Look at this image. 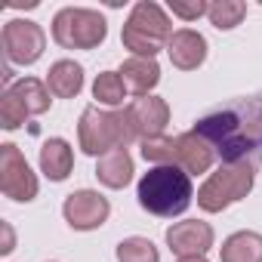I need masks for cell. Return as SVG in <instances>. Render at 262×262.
Here are the masks:
<instances>
[{
	"label": "cell",
	"mask_w": 262,
	"mask_h": 262,
	"mask_svg": "<svg viewBox=\"0 0 262 262\" xmlns=\"http://www.w3.org/2000/svg\"><path fill=\"white\" fill-rule=\"evenodd\" d=\"M136 198H139V207L151 216H161V219H173V216H182L191 201H194V188H191V176L170 164V167H151L142 179H139V188H136Z\"/></svg>",
	"instance_id": "6da1fadb"
},
{
	"label": "cell",
	"mask_w": 262,
	"mask_h": 262,
	"mask_svg": "<svg viewBox=\"0 0 262 262\" xmlns=\"http://www.w3.org/2000/svg\"><path fill=\"white\" fill-rule=\"evenodd\" d=\"M136 129L126 117V108H102V105H86L80 120H77V145L90 158H102L114 148H126L136 142Z\"/></svg>",
	"instance_id": "7a4b0ae2"
},
{
	"label": "cell",
	"mask_w": 262,
	"mask_h": 262,
	"mask_svg": "<svg viewBox=\"0 0 262 262\" xmlns=\"http://www.w3.org/2000/svg\"><path fill=\"white\" fill-rule=\"evenodd\" d=\"M173 37V22L167 16V10L155 0H139L129 10L123 31H120V43L123 50H129L139 59H155L161 50H167Z\"/></svg>",
	"instance_id": "3957f363"
},
{
	"label": "cell",
	"mask_w": 262,
	"mask_h": 262,
	"mask_svg": "<svg viewBox=\"0 0 262 262\" xmlns=\"http://www.w3.org/2000/svg\"><path fill=\"white\" fill-rule=\"evenodd\" d=\"M194 133L204 136L216 148V155L222 158V164L250 161V155L256 151V142L247 133L244 114L234 111V108H222V111H213V114L201 117L194 123Z\"/></svg>",
	"instance_id": "277c9868"
},
{
	"label": "cell",
	"mask_w": 262,
	"mask_h": 262,
	"mask_svg": "<svg viewBox=\"0 0 262 262\" xmlns=\"http://www.w3.org/2000/svg\"><path fill=\"white\" fill-rule=\"evenodd\" d=\"M253 182H256L253 161L219 164V167L204 179V185L198 188V207H201L204 213H222V210H228L231 204L244 201V198L253 191Z\"/></svg>",
	"instance_id": "5b68a950"
},
{
	"label": "cell",
	"mask_w": 262,
	"mask_h": 262,
	"mask_svg": "<svg viewBox=\"0 0 262 262\" xmlns=\"http://www.w3.org/2000/svg\"><path fill=\"white\" fill-rule=\"evenodd\" d=\"M108 37V22L99 10L65 7L53 16V40L62 50H96Z\"/></svg>",
	"instance_id": "8992f818"
},
{
	"label": "cell",
	"mask_w": 262,
	"mask_h": 262,
	"mask_svg": "<svg viewBox=\"0 0 262 262\" xmlns=\"http://www.w3.org/2000/svg\"><path fill=\"white\" fill-rule=\"evenodd\" d=\"M0 191H4L10 201H16V204H28L40 191L37 173L28 167L25 155L13 142L0 145Z\"/></svg>",
	"instance_id": "52a82bcc"
},
{
	"label": "cell",
	"mask_w": 262,
	"mask_h": 262,
	"mask_svg": "<svg viewBox=\"0 0 262 262\" xmlns=\"http://www.w3.org/2000/svg\"><path fill=\"white\" fill-rule=\"evenodd\" d=\"M0 43H4V56L10 65H34L43 50H47V34L37 22L31 19H10L4 25V34H0Z\"/></svg>",
	"instance_id": "ba28073f"
},
{
	"label": "cell",
	"mask_w": 262,
	"mask_h": 262,
	"mask_svg": "<svg viewBox=\"0 0 262 262\" xmlns=\"http://www.w3.org/2000/svg\"><path fill=\"white\" fill-rule=\"evenodd\" d=\"M62 216L74 231H96V228H102L108 222L111 204H108L105 194H99L93 188H80V191H71L65 198Z\"/></svg>",
	"instance_id": "9c48e42d"
},
{
	"label": "cell",
	"mask_w": 262,
	"mask_h": 262,
	"mask_svg": "<svg viewBox=\"0 0 262 262\" xmlns=\"http://www.w3.org/2000/svg\"><path fill=\"white\" fill-rule=\"evenodd\" d=\"M164 237L170 253H176L179 259H188V256H207L216 241V231L204 219H185V222H173Z\"/></svg>",
	"instance_id": "30bf717a"
},
{
	"label": "cell",
	"mask_w": 262,
	"mask_h": 262,
	"mask_svg": "<svg viewBox=\"0 0 262 262\" xmlns=\"http://www.w3.org/2000/svg\"><path fill=\"white\" fill-rule=\"evenodd\" d=\"M126 117L133 123L139 142L151 136H164V129L170 123V105L161 96H139L126 105Z\"/></svg>",
	"instance_id": "8fae6325"
},
{
	"label": "cell",
	"mask_w": 262,
	"mask_h": 262,
	"mask_svg": "<svg viewBox=\"0 0 262 262\" xmlns=\"http://www.w3.org/2000/svg\"><path fill=\"white\" fill-rule=\"evenodd\" d=\"M167 56H170L173 68L198 71L207 62V37L194 28H179V31H173V37L167 43Z\"/></svg>",
	"instance_id": "7c38bea8"
},
{
	"label": "cell",
	"mask_w": 262,
	"mask_h": 262,
	"mask_svg": "<svg viewBox=\"0 0 262 262\" xmlns=\"http://www.w3.org/2000/svg\"><path fill=\"white\" fill-rule=\"evenodd\" d=\"M216 148L198 136L194 129H188V133H179L176 136V167H182L188 176H201V173H210L213 161H216Z\"/></svg>",
	"instance_id": "4fadbf2b"
},
{
	"label": "cell",
	"mask_w": 262,
	"mask_h": 262,
	"mask_svg": "<svg viewBox=\"0 0 262 262\" xmlns=\"http://www.w3.org/2000/svg\"><path fill=\"white\" fill-rule=\"evenodd\" d=\"M120 77H123L126 90L133 93L136 99H139V96H151V90L161 83V65H158V59L129 56V59L120 65Z\"/></svg>",
	"instance_id": "5bb4252c"
},
{
	"label": "cell",
	"mask_w": 262,
	"mask_h": 262,
	"mask_svg": "<svg viewBox=\"0 0 262 262\" xmlns=\"http://www.w3.org/2000/svg\"><path fill=\"white\" fill-rule=\"evenodd\" d=\"M71 167H74V148L68 145V139L53 136L40 145V173L50 182H65L71 176Z\"/></svg>",
	"instance_id": "9a60e30c"
},
{
	"label": "cell",
	"mask_w": 262,
	"mask_h": 262,
	"mask_svg": "<svg viewBox=\"0 0 262 262\" xmlns=\"http://www.w3.org/2000/svg\"><path fill=\"white\" fill-rule=\"evenodd\" d=\"M133 158H129V151L126 148H114V151H108V155H102L99 158V164H96V179L105 185V188H126L129 182H133Z\"/></svg>",
	"instance_id": "2e32d148"
},
{
	"label": "cell",
	"mask_w": 262,
	"mask_h": 262,
	"mask_svg": "<svg viewBox=\"0 0 262 262\" xmlns=\"http://www.w3.org/2000/svg\"><path fill=\"white\" fill-rule=\"evenodd\" d=\"M47 90L56 99H74L83 90V68L74 59H59L47 71Z\"/></svg>",
	"instance_id": "e0dca14e"
},
{
	"label": "cell",
	"mask_w": 262,
	"mask_h": 262,
	"mask_svg": "<svg viewBox=\"0 0 262 262\" xmlns=\"http://www.w3.org/2000/svg\"><path fill=\"white\" fill-rule=\"evenodd\" d=\"M222 262H262V234L259 231H234L219 247Z\"/></svg>",
	"instance_id": "ac0fdd59"
},
{
	"label": "cell",
	"mask_w": 262,
	"mask_h": 262,
	"mask_svg": "<svg viewBox=\"0 0 262 262\" xmlns=\"http://www.w3.org/2000/svg\"><path fill=\"white\" fill-rule=\"evenodd\" d=\"M10 90L22 99V105L28 108V114L34 117V114H47L50 111V105H53V93L47 90V80H37V77H19V80H13L10 83Z\"/></svg>",
	"instance_id": "d6986e66"
},
{
	"label": "cell",
	"mask_w": 262,
	"mask_h": 262,
	"mask_svg": "<svg viewBox=\"0 0 262 262\" xmlns=\"http://www.w3.org/2000/svg\"><path fill=\"white\" fill-rule=\"evenodd\" d=\"M126 93H129V90H126L120 71H102V74H96V80H93V99H96L99 105L111 108V111L123 105Z\"/></svg>",
	"instance_id": "ffe728a7"
},
{
	"label": "cell",
	"mask_w": 262,
	"mask_h": 262,
	"mask_svg": "<svg viewBox=\"0 0 262 262\" xmlns=\"http://www.w3.org/2000/svg\"><path fill=\"white\" fill-rule=\"evenodd\" d=\"M244 16H247V4H244V0H213L210 10H207L210 25L219 28V31L237 28L244 22Z\"/></svg>",
	"instance_id": "44dd1931"
},
{
	"label": "cell",
	"mask_w": 262,
	"mask_h": 262,
	"mask_svg": "<svg viewBox=\"0 0 262 262\" xmlns=\"http://www.w3.org/2000/svg\"><path fill=\"white\" fill-rule=\"evenodd\" d=\"M117 262H161V253L148 237L133 234L117 244Z\"/></svg>",
	"instance_id": "7402d4cb"
},
{
	"label": "cell",
	"mask_w": 262,
	"mask_h": 262,
	"mask_svg": "<svg viewBox=\"0 0 262 262\" xmlns=\"http://www.w3.org/2000/svg\"><path fill=\"white\" fill-rule=\"evenodd\" d=\"M139 151L148 164L155 167H170L176 164V139L173 136H151V139H142L139 142Z\"/></svg>",
	"instance_id": "603a6c76"
},
{
	"label": "cell",
	"mask_w": 262,
	"mask_h": 262,
	"mask_svg": "<svg viewBox=\"0 0 262 262\" xmlns=\"http://www.w3.org/2000/svg\"><path fill=\"white\" fill-rule=\"evenodd\" d=\"M25 117H31L28 114V108L22 105V99L7 86L4 90V96H0V126L4 129H19L22 123H25Z\"/></svg>",
	"instance_id": "cb8c5ba5"
},
{
	"label": "cell",
	"mask_w": 262,
	"mask_h": 262,
	"mask_svg": "<svg viewBox=\"0 0 262 262\" xmlns=\"http://www.w3.org/2000/svg\"><path fill=\"white\" fill-rule=\"evenodd\" d=\"M167 10H170L176 19H182V22H198L201 16H207L210 4H207V0H170Z\"/></svg>",
	"instance_id": "d4e9b609"
},
{
	"label": "cell",
	"mask_w": 262,
	"mask_h": 262,
	"mask_svg": "<svg viewBox=\"0 0 262 262\" xmlns=\"http://www.w3.org/2000/svg\"><path fill=\"white\" fill-rule=\"evenodd\" d=\"M0 231H4V244H0V253L10 256L16 250V234H13V225L10 222H0Z\"/></svg>",
	"instance_id": "484cf974"
},
{
	"label": "cell",
	"mask_w": 262,
	"mask_h": 262,
	"mask_svg": "<svg viewBox=\"0 0 262 262\" xmlns=\"http://www.w3.org/2000/svg\"><path fill=\"white\" fill-rule=\"evenodd\" d=\"M176 262H207V256H188V259H176Z\"/></svg>",
	"instance_id": "4316f807"
}]
</instances>
